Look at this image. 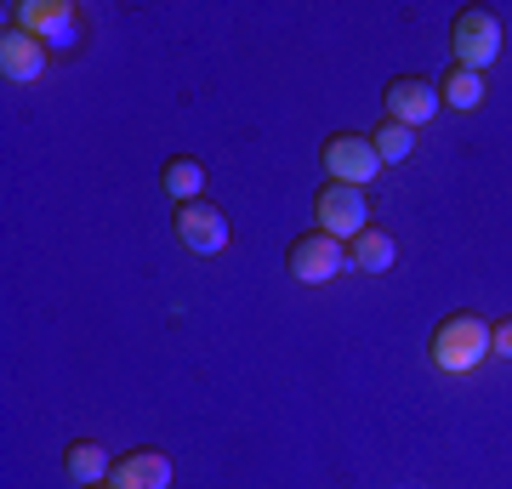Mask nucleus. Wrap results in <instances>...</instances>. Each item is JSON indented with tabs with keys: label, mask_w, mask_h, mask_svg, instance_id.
Returning a JSON list of instances; mask_svg holds the SVG:
<instances>
[{
	"label": "nucleus",
	"mask_w": 512,
	"mask_h": 489,
	"mask_svg": "<svg viewBox=\"0 0 512 489\" xmlns=\"http://www.w3.org/2000/svg\"><path fill=\"white\" fill-rule=\"evenodd\" d=\"M427 359L439 364L444 376H473L478 364L490 359V319H478L473 308L444 313L427 336Z\"/></svg>",
	"instance_id": "obj_1"
},
{
	"label": "nucleus",
	"mask_w": 512,
	"mask_h": 489,
	"mask_svg": "<svg viewBox=\"0 0 512 489\" xmlns=\"http://www.w3.org/2000/svg\"><path fill=\"white\" fill-rule=\"evenodd\" d=\"M313 228L330 239H342V245H353V239L370 228V205H365V188H353V182H319V194H313Z\"/></svg>",
	"instance_id": "obj_2"
},
{
	"label": "nucleus",
	"mask_w": 512,
	"mask_h": 489,
	"mask_svg": "<svg viewBox=\"0 0 512 489\" xmlns=\"http://www.w3.org/2000/svg\"><path fill=\"white\" fill-rule=\"evenodd\" d=\"M348 245L342 239L319 234V228H308V234H296L291 245H285V273H291L296 285H330L336 273H348Z\"/></svg>",
	"instance_id": "obj_3"
},
{
	"label": "nucleus",
	"mask_w": 512,
	"mask_h": 489,
	"mask_svg": "<svg viewBox=\"0 0 512 489\" xmlns=\"http://www.w3.org/2000/svg\"><path fill=\"white\" fill-rule=\"evenodd\" d=\"M450 52H456L461 69L484 74L501 57V18L484 12V6H461L456 18H450Z\"/></svg>",
	"instance_id": "obj_4"
},
{
	"label": "nucleus",
	"mask_w": 512,
	"mask_h": 489,
	"mask_svg": "<svg viewBox=\"0 0 512 489\" xmlns=\"http://www.w3.org/2000/svg\"><path fill=\"white\" fill-rule=\"evenodd\" d=\"M319 165H325L330 182H353V188H365V182H376L387 171V165L376 160L370 137H359V131H336V137H325V143H319Z\"/></svg>",
	"instance_id": "obj_5"
},
{
	"label": "nucleus",
	"mask_w": 512,
	"mask_h": 489,
	"mask_svg": "<svg viewBox=\"0 0 512 489\" xmlns=\"http://www.w3.org/2000/svg\"><path fill=\"white\" fill-rule=\"evenodd\" d=\"M171 228H177V239H183V251H194V256L228 251V211H222L217 200H188V205H177Z\"/></svg>",
	"instance_id": "obj_6"
},
{
	"label": "nucleus",
	"mask_w": 512,
	"mask_h": 489,
	"mask_svg": "<svg viewBox=\"0 0 512 489\" xmlns=\"http://www.w3.org/2000/svg\"><path fill=\"white\" fill-rule=\"evenodd\" d=\"M382 109H387V120H399V126L421 131L433 114L444 109V103H439V80H421V74H393V80H387V91H382Z\"/></svg>",
	"instance_id": "obj_7"
},
{
	"label": "nucleus",
	"mask_w": 512,
	"mask_h": 489,
	"mask_svg": "<svg viewBox=\"0 0 512 489\" xmlns=\"http://www.w3.org/2000/svg\"><path fill=\"white\" fill-rule=\"evenodd\" d=\"M46 63H52V52L40 46V35H23V29L0 35V74L12 86H35L40 74H46Z\"/></svg>",
	"instance_id": "obj_8"
},
{
	"label": "nucleus",
	"mask_w": 512,
	"mask_h": 489,
	"mask_svg": "<svg viewBox=\"0 0 512 489\" xmlns=\"http://www.w3.org/2000/svg\"><path fill=\"white\" fill-rule=\"evenodd\" d=\"M114 489H171V455L160 450H126L109 472Z\"/></svg>",
	"instance_id": "obj_9"
},
{
	"label": "nucleus",
	"mask_w": 512,
	"mask_h": 489,
	"mask_svg": "<svg viewBox=\"0 0 512 489\" xmlns=\"http://www.w3.org/2000/svg\"><path fill=\"white\" fill-rule=\"evenodd\" d=\"M40 46L52 57H80V46H86V18H80V6L57 0L52 18L40 23Z\"/></svg>",
	"instance_id": "obj_10"
},
{
	"label": "nucleus",
	"mask_w": 512,
	"mask_h": 489,
	"mask_svg": "<svg viewBox=\"0 0 512 489\" xmlns=\"http://www.w3.org/2000/svg\"><path fill=\"white\" fill-rule=\"evenodd\" d=\"M63 472H69V484L92 489V484H109L114 461L97 438H74V444H63Z\"/></svg>",
	"instance_id": "obj_11"
},
{
	"label": "nucleus",
	"mask_w": 512,
	"mask_h": 489,
	"mask_svg": "<svg viewBox=\"0 0 512 489\" xmlns=\"http://www.w3.org/2000/svg\"><path fill=\"white\" fill-rule=\"evenodd\" d=\"M160 188H165L177 205L205 200V165L194 160V154H171V160L160 165Z\"/></svg>",
	"instance_id": "obj_12"
},
{
	"label": "nucleus",
	"mask_w": 512,
	"mask_h": 489,
	"mask_svg": "<svg viewBox=\"0 0 512 489\" xmlns=\"http://www.w3.org/2000/svg\"><path fill=\"white\" fill-rule=\"evenodd\" d=\"M348 262L359 273H387L393 262H399V245H393V234H387V228H376V222H370L365 234L348 245Z\"/></svg>",
	"instance_id": "obj_13"
},
{
	"label": "nucleus",
	"mask_w": 512,
	"mask_h": 489,
	"mask_svg": "<svg viewBox=\"0 0 512 489\" xmlns=\"http://www.w3.org/2000/svg\"><path fill=\"white\" fill-rule=\"evenodd\" d=\"M439 103H450V109H461V114H473L478 103H484V74L450 63V69L439 74Z\"/></svg>",
	"instance_id": "obj_14"
},
{
	"label": "nucleus",
	"mask_w": 512,
	"mask_h": 489,
	"mask_svg": "<svg viewBox=\"0 0 512 489\" xmlns=\"http://www.w3.org/2000/svg\"><path fill=\"white\" fill-rule=\"evenodd\" d=\"M370 148H376V160L382 165H404L416 154V131L399 126V120H382V126L370 131Z\"/></svg>",
	"instance_id": "obj_15"
},
{
	"label": "nucleus",
	"mask_w": 512,
	"mask_h": 489,
	"mask_svg": "<svg viewBox=\"0 0 512 489\" xmlns=\"http://www.w3.org/2000/svg\"><path fill=\"white\" fill-rule=\"evenodd\" d=\"M490 359H512V313L490 325Z\"/></svg>",
	"instance_id": "obj_16"
},
{
	"label": "nucleus",
	"mask_w": 512,
	"mask_h": 489,
	"mask_svg": "<svg viewBox=\"0 0 512 489\" xmlns=\"http://www.w3.org/2000/svg\"><path fill=\"white\" fill-rule=\"evenodd\" d=\"M92 489H114V484H92Z\"/></svg>",
	"instance_id": "obj_17"
}]
</instances>
